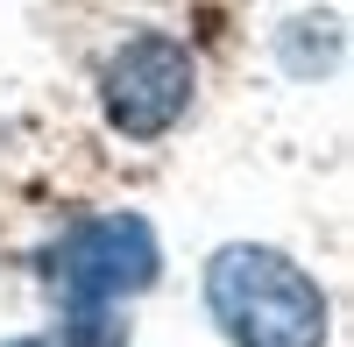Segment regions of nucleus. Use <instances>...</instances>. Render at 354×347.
Returning a JSON list of instances; mask_svg holds the SVG:
<instances>
[{
    "instance_id": "1",
    "label": "nucleus",
    "mask_w": 354,
    "mask_h": 347,
    "mask_svg": "<svg viewBox=\"0 0 354 347\" xmlns=\"http://www.w3.org/2000/svg\"><path fill=\"white\" fill-rule=\"evenodd\" d=\"M205 312L227 347H326V291L270 241H227L205 255Z\"/></svg>"
},
{
    "instance_id": "2",
    "label": "nucleus",
    "mask_w": 354,
    "mask_h": 347,
    "mask_svg": "<svg viewBox=\"0 0 354 347\" xmlns=\"http://www.w3.org/2000/svg\"><path fill=\"white\" fill-rule=\"evenodd\" d=\"M198 100V57L192 43L163 36V28H135L113 43V57L100 64V106L106 128L128 142H163Z\"/></svg>"
},
{
    "instance_id": "3",
    "label": "nucleus",
    "mask_w": 354,
    "mask_h": 347,
    "mask_svg": "<svg viewBox=\"0 0 354 347\" xmlns=\"http://www.w3.org/2000/svg\"><path fill=\"white\" fill-rule=\"evenodd\" d=\"M156 276H163V241L142 213L85 220L50 255V291L64 298V312H121Z\"/></svg>"
},
{
    "instance_id": "4",
    "label": "nucleus",
    "mask_w": 354,
    "mask_h": 347,
    "mask_svg": "<svg viewBox=\"0 0 354 347\" xmlns=\"http://www.w3.org/2000/svg\"><path fill=\"white\" fill-rule=\"evenodd\" d=\"M0 347H50L43 333H21V340H0Z\"/></svg>"
}]
</instances>
